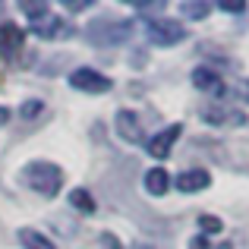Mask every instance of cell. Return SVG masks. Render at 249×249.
<instances>
[{
    "label": "cell",
    "mask_w": 249,
    "mask_h": 249,
    "mask_svg": "<svg viewBox=\"0 0 249 249\" xmlns=\"http://www.w3.org/2000/svg\"><path fill=\"white\" fill-rule=\"evenodd\" d=\"M22 183L29 189H35L38 196L54 199L63 186V170L57 164H51V161H32V164H25V170H22Z\"/></svg>",
    "instance_id": "6da1fadb"
},
{
    "label": "cell",
    "mask_w": 249,
    "mask_h": 249,
    "mask_svg": "<svg viewBox=\"0 0 249 249\" xmlns=\"http://www.w3.org/2000/svg\"><path fill=\"white\" fill-rule=\"evenodd\" d=\"M145 35H148V41L161 44V48H170V44L186 38V25L174 22V19H164V16H155L145 22Z\"/></svg>",
    "instance_id": "7a4b0ae2"
},
{
    "label": "cell",
    "mask_w": 249,
    "mask_h": 249,
    "mask_svg": "<svg viewBox=\"0 0 249 249\" xmlns=\"http://www.w3.org/2000/svg\"><path fill=\"white\" fill-rule=\"evenodd\" d=\"M70 85H73L76 91H85V95H104V91H110L107 76H101L98 70H89V67L73 70V73H70Z\"/></svg>",
    "instance_id": "3957f363"
},
{
    "label": "cell",
    "mask_w": 249,
    "mask_h": 249,
    "mask_svg": "<svg viewBox=\"0 0 249 249\" xmlns=\"http://www.w3.org/2000/svg\"><path fill=\"white\" fill-rule=\"evenodd\" d=\"M129 35V22H91L89 38H95V44H117Z\"/></svg>",
    "instance_id": "277c9868"
},
{
    "label": "cell",
    "mask_w": 249,
    "mask_h": 249,
    "mask_svg": "<svg viewBox=\"0 0 249 249\" xmlns=\"http://www.w3.org/2000/svg\"><path fill=\"white\" fill-rule=\"evenodd\" d=\"M180 133H183L180 123H174V126H164L158 136H152V139L145 142V145H148V155H152V158H167L170 148H174V142L180 139Z\"/></svg>",
    "instance_id": "5b68a950"
},
{
    "label": "cell",
    "mask_w": 249,
    "mask_h": 249,
    "mask_svg": "<svg viewBox=\"0 0 249 249\" xmlns=\"http://www.w3.org/2000/svg\"><path fill=\"white\" fill-rule=\"evenodd\" d=\"M117 133L123 136V142H136V145H145V136H142L139 117L133 110H120L117 114Z\"/></svg>",
    "instance_id": "8992f818"
},
{
    "label": "cell",
    "mask_w": 249,
    "mask_h": 249,
    "mask_svg": "<svg viewBox=\"0 0 249 249\" xmlns=\"http://www.w3.org/2000/svg\"><path fill=\"white\" fill-rule=\"evenodd\" d=\"M208 183H212L208 170H202V167H193V170H183V174H177L174 186L180 189V193H199V189H205Z\"/></svg>",
    "instance_id": "52a82bcc"
},
{
    "label": "cell",
    "mask_w": 249,
    "mask_h": 249,
    "mask_svg": "<svg viewBox=\"0 0 249 249\" xmlns=\"http://www.w3.org/2000/svg\"><path fill=\"white\" fill-rule=\"evenodd\" d=\"M193 85L199 91H208V95H224V82H221V76L214 73V70H208V67L193 70Z\"/></svg>",
    "instance_id": "ba28073f"
},
{
    "label": "cell",
    "mask_w": 249,
    "mask_h": 249,
    "mask_svg": "<svg viewBox=\"0 0 249 249\" xmlns=\"http://www.w3.org/2000/svg\"><path fill=\"white\" fill-rule=\"evenodd\" d=\"M25 41V32L19 29L16 22H3L0 25V54H13V51H19Z\"/></svg>",
    "instance_id": "9c48e42d"
},
{
    "label": "cell",
    "mask_w": 249,
    "mask_h": 249,
    "mask_svg": "<svg viewBox=\"0 0 249 249\" xmlns=\"http://www.w3.org/2000/svg\"><path fill=\"white\" fill-rule=\"evenodd\" d=\"M145 189L152 196H164L167 189H170V174H167L164 167H152L145 174Z\"/></svg>",
    "instance_id": "30bf717a"
},
{
    "label": "cell",
    "mask_w": 249,
    "mask_h": 249,
    "mask_svg": "<svg viewBox=\"0 0 249 249\" xmlns=\"http://www.w3.org/2000/svg\"><path fill=\"white\" fill-rule=\"evenodd\" d=\"M16 237H19V243H22L25 249H57L48 237H44V233L32 231V227H22V231H19Z\"/></svg>",
    "instance_id": "8fae6325"
},
{
    "label": "cell",
    "mask_w": 249,
    "mask_h": 249,
    "mask_svg": "<svg viewBox=\"0 0 249 249\" xmlns=\"http://www.w3.org/2000/svg\"><path fill=\"white\" fill-rule=\"evenodd\" d=\"M32 32H35L38 38H54L57 32H60V16H54V13H48V16L35 19V22H32Z\"/></svg>",
    "instance_id": "7c38bea8"
},
{
    "label": "cell",
    "mask_w": 249,
    "mask_h": 249,
    "mask_svg": "<svg viewBox=\"0 0 249 249\" xmlns=\"http://www.w3.org/2000/svg\"><path fill=\"white\" fill-rule=\"evenodd\" d=\"M70 205H73V208H79V212H85V214H91V212H95V202H91L89 189H73V193H70Z\"/></svg>",
    "instance_id": "4fadbf2b"
},
{
    "label": "cell",
    "mask_w": 249,
    "mask_h": 249,
    "mask_svg": "<svg viewBox=\"0 0 249 249\" xmlns=\"http://www.w3.org/2000/svg\"><path fill=\"white\" fill-rule=\"evenodd\" d=\"M180 10L186 13L189 19H205L208 10H212V3H205V0H199V3H189V0H186V3H180Z\"/></svg>",
    "instance_id": "5bb4252c"
},
{
    "label": "cell",
    "mask_w": 249,
    "mask_h": 249,
    "mask_svg": "<svg viewBox=\"0 0 249 249\" xmlns=\"http://www.w3.org/2000/svg\"><path fill=\"white\" fill-rule=\"evenodd\" d=\"M199 227H202V237H205V233H218L221 231V221L214 218V214H202V218H199Z\"/></svg>",
    "instance_id": "9a60e30c"
},
{
    "label": "cell",
    "mask_w": 249,
    "mask_h": 249,
    "mask_svg": "<svg viewBox=\"0 0 249 249\" xmlns=\"http://www.w3.org/2000/svg\"><path fill=\"white\" fill-rule=\"evenodd\" d=\"M22 13H29V16H32V22H35V19L48 16V13H51V6H48V3H22Z\"/></svg>",
    "instance_id": "2e32d148"
},
{
    "label": "cell",
    "mask_w": 249,
    "mask_h": 249,
    "mask_svg": "<svg viewBox=\"0 0 249 249\" xmlns=\"http://www.w3.org/2000/svg\"><path fill=\"white\" fill-rule=\"evenodd\" d=\"M221 10H224V13H243L246 3H240V0H224V3H221Z\"/></svg>",
    "instance_id": "e0dca14e"
},
{
    "label": "cell",
    "mask_w": 249,
    "mask_h": 249,
    "mask_svg": "<svg viewBox=\"0 0 249 249\" xmlns=\"http://www.w3.org/2000/svg\"><path fill=\"white\" fill-rule=\"evenodd\" d=\"M35 114H41V104H38V101H29V104H22V117H29V120H32Z\"/></svg>",
    "instance_id": "ac0fdd59"
},
{
    "label": "cell",
    "mask_w": 249,
    "mask_h": 249,
    "mask_svg": "<svg viewBox=\"0 0 249 249\" xmlns=\"http://www.w3.org/2000/svg\"><path fill=\"white\" fill-rule=\"evenodd\" d=\"M189 249H212V246H208V237H202V233H199V237H193Z\"/></svg>",
    "instance_id": "d6986e66"
},
{
    "label": "cell",
    "mask_w": 249,
    "mask_h": 249,
    "mask_svg": "<svg viewBox=\"0 0 249 249\" xmlns=\"http://www.w3.org/2000/svg\"><path fill=\"white\" fill-rule=\"evenodd\" d=\"M63 6H67V10H85V6H89V3H85V0H76V3H73V0H67V3H63Z\"/></svg>",
    "instance_id": "ffe728a7"
},
{
    "label": "cell",
    "mask_w": 249,
    "mask_h": 249,
    "mask_svg": "<svg viewBox=\"0 0 249 249\" xmlns=\"http://www.w3.org/2000/svg\"><path fill=\"white\" fill-rule=\"evenodd\" d=\"M133 6H136V10H161L164 3H133Z\"/></svg>",
    "instance_id": "44dd1931"
},
{
    "label": "cell",
    "mask_w": 249,
    "mask_h": 249,
    "mask_svg": "<svg viewBox=\"0 0 249 249\" xmlns=\"http://www.w3.org/2000/svg\"><path fill=\"white\" fill-rule=\"evenodd\" d=\"M6 120H10V110H6V107H0V126H3Z\"/></svg>",
    "instance_id": "7402d4cb"
},
{
    "label": "cell",
    "mask_w": 249,
    "mask_h": 249,
    "mask_svg": "<svg viewBox=\"0 0 249 249\" xmlns=\"http://www.w3.org/2000/svg\"><path fill=\"white\" fill-rule=\"evenodd\" d=\"M218 249H233V246H231V243H221V246H218Z\"/></svg>",
    "instance_id": "603a6c76"
}]
</instances>
